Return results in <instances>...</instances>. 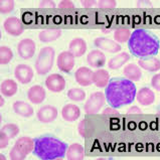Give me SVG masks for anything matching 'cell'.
Listing matches in <instances>:
<instances>
[{
  "label": "cell",
  "mask_w": 160,
  "mask_h": 160,
  "mask_svg": "<svg viewBox=\"0 0 160 160\" xmlns=\"http://www.w3.org/2000/svg\"><path fill=\"white\" fill-rule=\"evenodd\" d=\"M159 49H160V47H159Z\"/></svg>",
  "instance_id": "45"
},
{
  "label": "cell",
  "mask_w": 160,
  "mask_h": 160,
  "mask_svg": "<svg viewBox=\"0 0 160 160\" xmlns=\"http://www.w3.org/2000/svg\"><path fill=\"white\" fill-rule=\"evenodd\" d=\"M136 99L140 105L149 106V105L153 104V102L155 101V94L151 89L145 87V88H141L136 93Z\"/></svg>",
  "instance_id": "17"
},
{
  "label": "cell",
  "mask_w": 160,
  "mask_h": 160,
  "mask_svg": "<svg viewBox=\"0 0 160 160\" xmlns=\"http://www.w3.org/2000/svg\"><path fill=\"white\" fill-rule=\"evenodd\" d=\"M103 115H110V116H115V115H118V111L116 108H113V107H109V108H106L103 111Z\"/></svg>",
  "instance_id": "39"
},
{
  "label": "cell",
  "mask_w": 160,
  "mask_h": 160,
  "mask_svg": "<svg viewBox=\"0 0 160 160\" xmlns=\"http://www.w3.org/2000/svg\"><path fill=\"white\" fill-rule=\"evenodd\" d=\"M125 78L127 80L131 82H138L140 81L141 77H142V72L139 66L135 65V63H129L124 68L123 71Z\"/></svg>",
  "instance_id": "21"
},
{
  "label": "cell",
  "mask_w": 160,
  "mask_h": 160,
  "mask_svg": "<svg viewBox=\"0 0 160 160\" xmlns=\"http://www.w3.org/2000/svg\"><path fill=\"white\" fill-rule=\"evenodd\" d=\"M58 68L63 72H70L75 67V57L68 51L62 52L58 54L57 59Z\"/></svg>",
  "instance_id": "9"
},
{
  "label": "cell",
  "mask_w": 160,
  "mask_h": 160,
  "mask_svg": "<svg viewBox=\"0 0 160 160\" xmlns=\"http://www.w3.org/2000/svg\"><path fill=\"white\" fill-rule=\"evenodd\" d=\"M34 154L40 159L62 158L67 152V144L52 137H42L34 140Z\"/></svg>",
  "instance_id": "3"
},
{
  "label": "cell",
  "mask_w": 160,
  "mask_h": 160,
  "mask_svg": "<svg viewBox=\"0 0 160 160\" xmlns=\"http://www.w3.org/2000/svg\"><path fill=\"white\" fill-rule=\"evenodd\" d=\"M9 140H10V138H9L7 135L0 132V147H1V149H4L7 147Z\"/></svg>",
  "instance_id": "38"
},
{
  "label": "cell",
  "mask_w": 160,
  "mask_h": 160,
  "mask_svg": "<svg viewBox=\"0 0 160 160\" xmlns=\"http://www.w3.org/2000/svg\"><path fill=\"white\" fill-rule=\"evenodd\" d=\"M0 101H1V106H3V105H4V99H3V97L0 98Z\"/></svg>",
  "instance_id": "43"
},
{
  "label": "cell",
  "mask_w": 160,
  "mask_h": 160,
  "mask_svg": "<svg viewBox=\"0 0 160 160\" xmlns=\"http://www.w3.org/2000/svg\"><path fill=\"white\" fill-rule=\"evenodd\" d=\"M45 90L42 86L35 85L32 86L27 91V98L32 104H40L44 101L45 99Z\"/></svg>",
  "instance_id": "16"
},
{
  "label": "cell",
  "mask_w": 160,
  "mask_h": 160,
  "mask_svg": "<svg viewBox=\"0 0 160 160\" xmlns=\"http://www.w3.org/2000/svg\"><path fill=\"white\" fill-rule=\"evenodd\" d=\"M58 7L61 10H72V9H75V4L70 0H63V1L58 3Z\"/></svg>",
  "instance_id": "34"
},
{
  "label": "cell",
  "mask_w": 160,
  "mask_h": 160,
  "mask_svg": "<svg viewBox=\"0 0 160 160\" xmlns=\"http://www.w3.org/2000/svg\"><path fill=\"white\" fill-rule=\"evenodd\" d=\"M87 51V43L82 38H76L68 44V52L74 54L75 58L84 56Z\"/></svg>",
  "instance_id": "18"
},
{
  "label": "cell",
  "mask_w": 160,
  "mask_h": 160,
  "mask_svg": "<svg viewBox=\"0 0 160 160\" xmlns=\"http://www.w3.org/2000/svg\"><path fill=\"white\" fill-rule=\"evenodd\" d=\"M159 114H160V111H159Z\"/></svg>",
  "instance_id": "44"
},
{
  "label": "cell",
  "mask_w": 160,
  "mask_h": 160,
  "mask_svg": "<svg viewBox=\"0 0 160 160\" xmlns=\"http://www.w3.org/2000/svg\"><path fill=\"white\" fill-rule=\"evenodd\" d=\"M94 43H95L96 47L101 49V51L111 52V53L119 52L122 48L120 43L116 42L115 40L109 39L106 38H97L95 39Z\"/></svg>",
  "instance_id": "14"
},
{
  "label": "cell",
  "mask_w": 160,
  "mask_h": 160,
  "mask_svg": "<svg viewBox=\"0 0 160 160\" xmlns=\"http://www.w3.org/2000/svg\"><path fill=\"white\" fill-rule=\"evenodd\" d=\"M12 109L18 116L24 118H28L33 115V108L31 107V105L22 101H16L13 103Z\"/></svg>",
  "instance_id": "20"
},
{
  "label": "cell",
  "mask_w": 160,
  "mask_h": 160,
  "mask_svg": "<svg viewBox=\"0 0 160 160\" xmlns=\"http://www.w3.org/2000/svg\"><path fill=\"white\" fill-rule=\"evenodd\" d=\"M130 59V56L127 52H120L117 56L112 58L108 62V68L111 70H118L123 67Z\"/></svg>",
  "instance_id": "25"
},
{
  "label": "cell",
  "mask_w": 160,
  "mask_h": 160,
  "mask_svg": "<svg viewBox=\"0 0 160 160\" xmlns=\"http://www.w3.org/2000/svg\"><path fill=\"white\" fill-rule=\"evenodd\" d=\"M67 158L68 160H82L85 156L84 147L80 143H74L67 149Z\"/></svg>",
  "instance_id": "23"
},
{
  "label": "cell",
  "mask_w": 160,
  "mask_h": 160,
  "mask_svg": "<svg viewBox=\"0 0 160 160\" xmlns=\"http://www.w3.org/2000/svg\"><path fill=\"white\" fill-rule=\"evenodd\" d=\"M13 58V52L9 47L2 45L0 48V63L1 65H6L11 61Z\"/></svg>",
  "instance_id": "31"
},
{
  "label": "cell",
  "mask_w": 160,
  "mask_h": 160,
  "mask_svg": "<svg viewBox=\"0 0 160 160\" xmlns=\"http://www.w3.org/2000/svg\"><path fill=\"white\" fill-rule=\"evenodd\" d=\"M151 86L152 88L155 89L158 92H160V72L159 74H156L152 77L151 79Z\"/></svg>",
  "instance_id": "36"
},
{
  "label": "cell",
  "mask_w": 160,
  "mask_h": 160,
  "mask_svg": "<svg viewBox=\"0 0 160 160\" xmlns=\"http://www.w3.org/2000/svg\"><path fill=\"white\" fill-rule=\"evenodd\" d=\"M38 7L40 9H53V8H56V3L52 1V0H42V1L39 3Z\"/></svg>",
  "instance_id": "35"
},
{
  "label": "cell",
  "mask_w": 160,
  "mask_h": 160,
  "mask_svg": "<svg viewBox=\"0 0 160 160\" xmlns=\"http://www.w3.org/2000/svg\"><path fill=\"white\" fill-rule=\"evenodd\" d=\"M138 65L141 68L148 72H158L160 70V61L157 58H146L138 61Z\"/></svg>",
  "instance_id": "22"
},
{
  "label": "cell",
  "mask_w": 160,
  "mask_h": 160,
  "mask_svg": "<svg viewBox=\"0 0 160 160\" xmlns=\"http://www.w3.org/2000/svg\"><path fill=\"white\" fill-rule=\"evenodd\" d=\"M128 114H141L142 111H141V109L139 107H136V106H132L131 108L128 109L127 111Z\"/></svg>",
  "instance_id": "42"
},
{
  "label": "cell",
  "mask_w": 160,
  "mask_h": 160,
  "mask_svg": "<svg viewBox=\"0 0 160 160\" xmlns=\"http://www.w3.org/2000/svg\"><path fill=\"white\" fill-rule=\"evenodd\" d=\"M94 72L89 68L81 67L75 72V79L80 86L88 87L94 84Z\"/></svg>",
  "instance_id": "10"
},
{
  "label": "cell",
  "mask_w": 160,
  "mask_h": 160,
  "mask_svg": "<svg viewBox=\"0 0 160 160\" xmlns=\"http://www.w3.org/2000/svg\"><path fill=\"white\" fill-rule=\"evenodd\" d=\"M131 30L125 28V27H121L118 28L114 32V40L118 43H125L127 42H129V39L131 38Z\"/></svg>",
  "instance_id": "28"
},
{
  "label": "cell",
  "mask_w": 160,
  "mask_h": 160,
  "mask_svg": "<svg viewBox=\"0 0 160 160\" xmlns=\"http://www.w3.org/2000/svg\"><path fill=\"white\" fill-rule=\"evenodd\" d=\"M110 83V75L106 70L99 68L94 72V84L98 88H105Z\"/></svg>",
  "instance_id": "26"
},
{
  "label": "cell",
  "mask_w": 160,
  "mask_h": 160,
  "mask_svg": "<svg viewBox=\"0 0 160 160\" xmlns=\"http://www.w3.org/2000/svg\"><path fill=\"white\" fill-rule=\"evenodd\" d=\"M47 88L53 93H59L66 88V80L59 74H52L45 80Z\"/></svg>",
  "instance_id": "11"
},
{
  "label": "cell",
  "mask_w": 160,
  "mask_h": 160,
  "mask_svg": "<svg viewBox=\"0 0 160 160\" xmlns=\"http://www.w3.org/2000/svg\"><path fill=\"white\" fill-rule=\"evenodd\" d=\"M136 6L139 9H150L153 7V4L148 0H140L136 3Z\"/></svg>",
  "instance_id": "37"
},
{
  "label": "cell",
  "mask_w": 160,
  "mask_h": 160,
  "mask_svg": "<svg viewBox=\"0 0 160 160\" xmlns=\"http://www.w3.org/2000/svg\"><path fill=\"white\" fill-rule=\"evenodd\" d=\"M56 52L52 47H45L40 49L35 61V70L38 75H47L52 70L54 62Z\"/></svg>",
  "instance_id": "4"
},
{
  "label": "cell",
  "mask_w": 160,
  "mask_h": 160,
  "mask_svg": "<svg viewBox=\"0 0 160 160\" xmlns=\"http://www.w3.org/2000/svg\"><path fill=\"white\" fill-rule=\"evenodd\" d=\"M0 132H1V133H4L10 139H12L19 133V127H18V125H16V124H12V123L11 124H6V125L2 126L1 131Z\"/></svg>",
  "instance_id": "30"
},
{
  "label": "cell",
  "mask_w": 160,
  "mask_h": 160,
  "mask_svg": "<svg viewBox=\"0 0 160 160\" xmlns=\"http://www.w3.org/2000/svg\"><path fill=\"white\" fill-rule=\"evenodd\" d=\"M62 116L63 120L68 122H74L80 118L81 110L80 108L72 104H68L62 109Z\"/></svg>",
  "instance_id": "19"
},
{
  "label": "cell",
  "mask_w": 160,
  "mask_h": 160,
  "mask_svg": "<svg viewBox=\"0 0 160 160\" xmlns=\"http://www.w3.org/2000/svg\"><path fill=\"white\" fill-rule=\"evenodd\" d=\"M106 102V96L102 92H96L90 96L88 101L86 102L84 110L87 114L92 115V114L99 113L100 110L103 108Z\"/></svg>",
  "instance_id": "6"
},
{
  "label": "cell",
  "mask_w": 160,
  "mask_h": 160,
  "mask_svg": "<svg viewBox=\"0 0 160 160\" xmlns=\"http://www.w3.org/2000/svg\"><path fill=\"white\" fill-rule=\"evenodd\" d=\"M3 26L6 32L12 36H19L23 33V31H24V27L21 20L19 18L14 17V16L8 17L7 19L4 21Z\"/></svg>",
  "instance_id": "8"
},
{
  "label": "cell",
  "mask_w": 160,
  "mask_h": 160,
  "mask_svg": "<svg viewBox=\"0 0 160 160\" xmlns=\"http://www.w3.org/2000/svg\"><path fill=\"white\" fill-rule=\"evenodd\" d=\"M132 54L140 58L155 56L159 51V40L147 30L139 28L134 30L128 42Z\"/></svg>",
  "instance_id": "2"
},
{
  "label": "cell",
  "mask_w": 160,
  "mask_h": 160,
  "mask_svg": "<svg viewBox=\"0 0 160 160\" xmlns=\"http://www.w3.org/2000/svg\"><path fill=\"white\" fill-rule=\"evenodd\" d=\"M15 79L22 85H26L31 82L33 78V71L29 66L20 63L15 67L14 70Z\"/></svg>",
  "instance_id": "12"
},
{
  "label": "cell",
  "mask_w": 160,
  "mask_h": 160,
  "mask_svg": "<svg viewBox=\"0 0 160 160\" xmlns=\"http://www.w3.org/2000/svg\"><path fill=\"white\" fill-rule=\"evenodd\" d=\"M81 3L85 8H92L93 6L98 4V2H96L95 0H83Z\"/></svg>",
  "instance_id": "40"
},
{
  "label": "cell",
  "mask_w": 160,
  "mask_h": 160,
  "mask_svg": "<svg viewBox=\"0 0 160 160\" xmlns=\"http://www.w3.org/2000/svg\"><path fill=\"white\" fill-rule=\"evenodd\" d=\"M18 87L15 81L13 80H4L1 83V94L7 98H10L17 93Z\"/></svg>",
  "instance_id": "27"
},
{
  "label": "cell",
  "mask_w": 160,
  "mask_h": 160,
  "mask_svg": "<svg viewBox=\"0 0 160 160\" xmlns=\"http://www.w3.org/2000/svg\"><path fill=\"white\" fill-rule=\"evenodd\" d=\"M116 5L117 2L115 0H101L97 4V6L102 10H112V9L116 8Z\"/></svg>",
  "instance_id": "33"
},
{
  "label": "cell",
  "mask_w": 160,
  "mask_h": 160,
  "mask_svg": "<svg viewBox=\"0 0 160 160\" xmlns=\"http://www.w3.org/2000/svg\"><path fill=\"white\" fill-rule=\"evenodd\" d=\"M87 62L90 67L100 68L106 63V56L100 49H94L88 53Z\"/></svg>",
  "instance_id": "15"
},
{
  "label": "cell",
  "mask_w": 160,
  "mask_h": 160,
  "mask_svg": "<svg viewBox=\"0 0 160 160\" xmlns=\"http://www.w3.org/2000/svg\"><path fill=\"white\" fill-rule=\"evenodd\" d=\"M105 96L113 108H120L129 105L136 97V87L133 82L123 78H116L110 81L106 87Z\"/></svg>",
  "instance_id": "1"
},
{
  "label": "cell",
  "mask_w": 160,
  "mask_h": 160,
  "mask_svg": "<svg viewBox=\"0 0 160 160\" xmlns=\"http://www.w3.org/2000/svg\"><path fill=\"white\" fill-rule=\"evenodd\" d=\"M32 150H34V140L26 136L20 137L10 150L9 156L12 160H22L25 159Z\"/></svg>",
  "instance_id": "5"
},
{
  "label": "cell",
  "mask_w": 160,
  "mask_h": 160,
  "mask_svg": "<svg viewBox=\"0 0 160 160\" xmlns=\"http://www.w3.org/2000/svg\"><path fill=\"white\" fill-rule=\"evenodd\" d=\"M58 115V109L51 105H48V106H43L40 108L38 113H36V117L39 120V122L44 123V124H48V123H52L57 119Z\"/></svg>",
  "instance_id": "13"
},
{
  "label": "cell",
  "mask_w": 160,
  "mask_h": 160,
  "mask_svg": "<svg viewBox=\"0 0 160 160\" xmlns=\"http://www.w3.org/2000/svg\"><path fill=\"white\" fill-rule=\"evenodd\" d=\"M15 6V2L13 0H2L0 2V11L1 13H9L11 12Z\"/></svg>",
  "instance_id": "32"
},
{
  "label": "cell",
  "mask_w": 160,
  "mask_h": 160,
  "mask_svg": "<svg viewBox=\"0 0 160 160\" xmlns=\"http://www.w3.org/2000/svg\"><path fill=\"white\" fill-rule=\"evenodd\" d=\"M18 56L23 59H29L35 52V43L31 38H23L17 44Z\"/></svg>",
  "instance_id": "7"
},
{
  "label": "cell",
  "mask_w": 160,
  "mask_h": 160,
  "mask_svg": "<svg viewBox=\"0 0 160 160\" xmlns=\"http://www.w3.org/2000/svg\"><path fill=\"white\" fill-rule=\"evenodd\" d=\"M62 35V30L58 28H48L43 29L39 32L38 38L42 42H52L57 40Z\"/></svg>",
  "instance_id": "24"
},
{
  "label": "cell",
  "mask_w": 160,
  "mask_h": 160,
  "mask_svg": "<svg viewBox=\"0 0 160 160\" xmlns=\"http://www.w3.org/2000/svg\"><path fill=\"white\" fill-rule=\"evenodd\" d=\"M85 121L86 120H82L80 122V124L79 126H78V131H79V134L82 136V137H86V133H85Z\"/></svg>",
  "instance_id": "41"
},
{
  "label": "cell",
  "mask_w": 160,
  "mask_h": 160,
  "mask_svg": "<svg viewBox=\"0 0 160 160\" xmlns=\"http://www.w3.org/2000/svg\"><path fill=\"white\" fill-rule=\"evenodd\" d=\"M68 98L75 102H82L86 99V93L80 88H72L68 90Z\"/></svg>",
  "instance_id": "29"
}]
</instances>
